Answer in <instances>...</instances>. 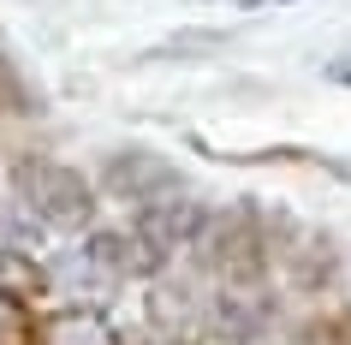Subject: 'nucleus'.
Instances as JSON below:
<instances>
[{
    "instance_id": "nucleus-1",
    "label": "nucleus",
    "mask_w": 351,
    "mask_h": 345,
    "mask_svg": "<svg viewBox=\"0 0 351 345\" xmlns=\"http://www.w3.org/2000/svg\"><path fill=\"white\" fill-rule=\"evenodd\" d=\"M12 185H19V202L42 226H54V233H77L95 215V197H90V185H84V173H72V167H60V161L24 155L12 167Z\"/></svg>"
},
{
    "instance_id": "nucleus-2",
    "label": "nucleus",
    "mask_w": 351,
    "mask_h": 345,
    "mask_svg": "<svg viewBox=\"0 0 351 345\" xmlns=\"http://www.w3.org/2000/svg\"><path fill=\"white\" fill-rule=\"evenodd\" d=\"M203 220H208L203 202H191L185 191H167V197H155V202L137 209V238L149 244L155 262H167V256H179V250H197Z\"/></svg>"
},
{
    "instance_id": "nucleus-3",
    "label": "nucleus",
    "mask_w": 351,
    "mask_h": 345,
    "mask_svg": "<svg viewBox=\"0 0 351 345\" xmlns=\"http://www.w3.org/2000/svg\"><path fill=\"white\" fill-rule=\"evenodd\" d=\"M119 280H125V274L113 268L95 244H77V250L48 256V286H54V298H66V304H95L101 309Z\"/></svg>"
},
{
    "instance_id": "nucleus-4",
    "label": "nucleus",
    "mask_w": 351,
    "mask_h": 345,
    "mask_svg": "<svg viewBox=\"0 0 351 345\" xmlns=\"http://www.w3.org/2000/svg\"><path fill=\"white\" fill-rule=\"evenodd\" d=\"M101 179H108V191L119 202H137V209L155 202V197H167V191H185V185H179V167L161 161V155H149V149H125V155H113Z\"/></svg>"
},
{
    "instance_id": "nucleus-5",
    "label": "nucleus",
    "mask_w": 351,
    "mask_h": 345,
    "mask_svg": "<svg viewBox=\"0 0 351 345\" xmlns=\"http://www.w3.org/2000/svg\"><path fill=\"white\" fill-rule=\"evenodd\" d=\"M149 322H155V333H167L173 345H197L208 333V309H203V298L191 286L155 280V286H149Z\"/></svg>"
},
{
    "instance_id": "nucleus-6",
    "label": "nucleus",
    "mask_w": 351,
    "mask_h": 345,
    "mask_svg": "<svg viewBox=\"0 0 351 345\" xmlns=\"http://www.w3.org/2000/svg\"><path fill=\"white\" fill-rule=\"evenodd\" d=\"M197 244H203V256L208 262H215V268L226 274V280H232V274H256V262H262V244H256V233H250V220L244 215H232V220H215V238H197Z\"/></svg>"
},
{
    "instance_id": "nucleus-7",
    "label": "nucleus",
    "mask_w": 351,
    "mask_h": 345,
    "mask_svg": "<svg viewBox=\"0 0 351 345\" xmlns=\"http://www.w3.org/2000/svg\"><path fill=\"white\" fill-rule=\"evenodd\" d=\"M42 345H119V333L95 304H66L42 322Z\"/></svg>"
},
{
    "instance_id": "nucleus-8",
    "label": "nucleus",
    "mask_w": 351,
    "mask_h": 345,
    "mask_svg": "<svg viewBox=\"0 0 351 345\" xmlns=\"http://www.w3.org/2000/svg\"><path fill=\"white\" fill-rule=\"evenodd\" d=\"M0 250L19 256V262H30L42 250V220L24 202H0Z\"/></svg>"
},
{
    "instance_id": "nucleus-9",
    "label": "nucleus",
    "mask_w": 351,
    "mask_h": 345,
    "mask_svg": "<svg viewBox=\"0 0 351 345\" xmlns=\"http://www.w3.org/2000/svg\"><path fill=\"white\" fill-rule=\"evenodd\" d=\"M24 327H30V316H24V304L12 298V292H0V345H19Z\"/></svg>"
},
{
    "instance_id": "nucleus-10",
    "label": "nucleus",
    "mask_w": 351,
    "mask_h": 345,
    "mask_svg": "<svg viewBox=\"0 0 351 345\" xmlns=\"http://www.w3.org/2000/svg\"><path fill=\"white\" fill-rule=\"evenodd\" d=\"M328 78H333V84H346V90H351V54L328 60Z\"/></svg>"
},
{
    "instance_id": "nucleus-11",
    "label": "nucleus",
    "mask_w": 351,
    "mask_h": 345,
    "mask_svg": "<svg viewBox=\"0 0 351 345\" xmlns=\"http://www.w3.org/2000/svg\"><path fill=\"white\" fill-rule=\"evenodd\" d=\"M143 345H173V340H167V333H161V340H143Z\"/></svg>"
},
{
    "instance_id": "nucleus-12",
    "label": "nucleus",
    "mask_w": 351,
    "mask_h": 345,
    "mask_svg": "<svg viewBox=\"0 0 351 345\" xmlns=\"http://www.w3.org/2000/svg\"><path fill=\"white\" fill-rule=\"evenodd\" d=\"M262 6H292V0H262Z\"/></svg>"
},
{
    "instance_id": "nucleus-13",
    "label": "nucleus",
    "mask_w": 351,
    "mask_h": 345,
    "mask_svg": "<svg viewBox=\"0 0 351 345\" xmlns=\"http://www.w3.org/2000/svg\"><path fill=\"white\" fill-rule=\"evenodd\" d=\"M232 6H262V0H232Z\"/></svg>"
}]
</instances>
